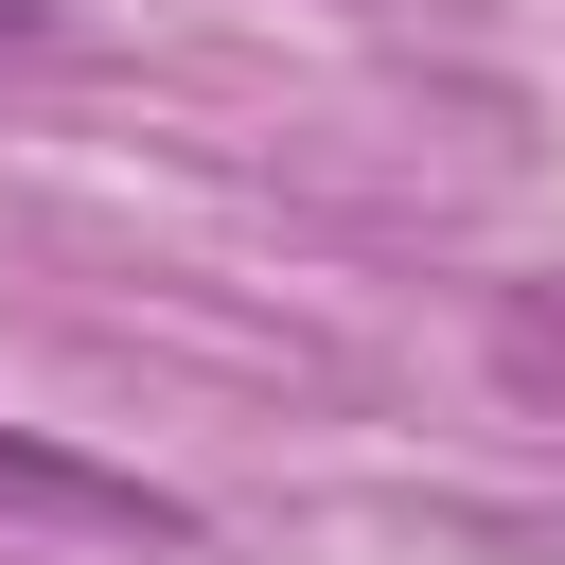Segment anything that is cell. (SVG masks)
Here are the masks:
<instances>
[{
  "mask_svg": "<svg viewBox=\"0 0 565 565\" xmlns=\"http://www.w3.org/2000/svg\"><path fill=\"white\" fill-rule=\"evenodd\" d=\"M0 512H18V530H106V547H177V530H194L159 477H124V459H88V441H53V424H0Z\"/></svg>",
  "mask_w": 565,
  "mask_h": 565,
  "instance_id": "6da1fadb",
  "label": "cell"
},
{
  "mask_svg": "<svg viewBox=\"0 0 565 565\" xmlns=\"http://www.w3.org/2000/svg\"><path fill=\"white\" fill-rule=\"evenodd\" d=\"M0 53H71V18L53 0H0Z\"/></svg>",
  "mask_w": 565,
  "mask_h": 565,
  "instance_id": "7a4b0ae2",
  "label": "cell"
}]
</instances>
